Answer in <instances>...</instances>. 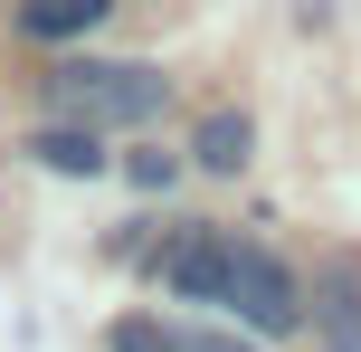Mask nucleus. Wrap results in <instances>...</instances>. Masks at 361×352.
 <instances>
[{"mask_svg": "<svg viewBox=\"0 0 361 352\" xmlns=\"http://www.w3.org/2000/svg\"><path fill=\"white\" fill-rule=\"evenodd\" d=\"M171 105V76L162 67H57L48 76V114L76 133H133Z\"/></svg>", "mask_w": 361, "mask_h": 352, "instance_id": "f257e3e1", "label": "nucleus"}, {"mask_svg": "<svg viewBox=\"0 0 361 352\" xmlns=\"http://www.w3.org/2000/svg\"><path fill=\"white\" fill-rule=\"evenodd\" d=\"M219 305H228L247 334H276V343L305 324V286H295V267H276L267 248H247V238H228V286H219Z\"/></svg>", "mask_w": 361, "mask_h": 352, "instance_id": "f03ea898", "label": "nucleus"}, {"mask_svg": "<svg viewBox=\"0 0 361 352\" xmlns=\"http://www.w3.org/2000/svg\"><path fill=\"white\" fill-rule=\"evenodd\" d=\"M162 277H171V296H190V305H219V286H228V238H180L171 257H162Z\"/></svg>", "mask_w": 361, "mask_h": 352, "instance_id": "7ed1b4c3", "label": "nucleus"}, {"mask_svg": "<svg viewBox=\"0 0 361 352\" xmlns=\"http://www.w3.org/2000/svg\"><path fill=\"white\" fill-rule=\"evenodd\" d=\"M247 152H257V124H247L238 105L200 114V133H190V162H200V171H247Z\"/></svg>", "mask_w": 361, "mask_h": 352, "instance_id": "20e7f679", "label": "nucleus"}, {"mask_svg": "<svg viewBox=\"0 0 361 352\" xmlns=\"http://www.w3.org/2000/svg\"><path fill=\"white\" fill-rule=\"evenodd\" d=\"M38 162L48 171H67V181H95V171H105V152H95V133H76V124H38Z\"/></svg>", "mask_w": 361, "mask_h": 352, "instance_id": "39448f33", "label": "nucleus"}, {"mask_svg": "<svg viewBox=\"0 0 361 352\" xmlns=\"http://www.w3.org/2000/svg\"><path fill=\"white\" fill-rule=\"evenodd\" d=\"M105 10H114V0H29L19 29H29V38H76V29H95Z\"/></svg>", "mask_w": 361, "mask_h": 352, "instance_id": "423d86ee", "label": "nucleus"}, {"mask_svg": "<svg viewBox=\"0 0 361 352\" xmlns=\"http://www.w3.org/2000/svg\"><path fill=\"white\" fill-rule=\"evenodd\" d=\"M324 305H333L324 352H361V286H352V277H333V296H324Z\"/></svg>", "mask_w": 361, "mask_h": 352, "instance_id": "0eeeda50", "label": "nucleus"}, {"mask_svg": "<svg viewBox=\"0 0 361 352\" xmlns=\"http://www.w3.org/2000/svg\"><path fill=\"white\" fill-rule=\"evenodd\" d=\"M114 352H180L162 324H114Z\"/></svg>", "mask_w": 361, "mask_h": 352, "instance_id": "6e6552de", "label": "nucleus"}, {"mask_svg": "<svg viewBox=\"0 0 361 352\" xmlns=\"http://www.w3.org/2000/svg\"><path fill=\"white\" fill-rule=\"evenodd\" d=\"M124 171H133V181H143V190H162V181H171L180 162H171V152H124Z\"/></svg>", "mask_w": 361, "mask_h": 352, "instance_id": "1a4fd4ad", "label": "nucleus"}, {"mask_svg": "<svg viewBox=\"0 0 361 352\" xmlns=\"http://www.w3.org/2000/svg\"><path fill=\"white\" fill-rule=\"evenodd\" d=\"M180 352H247V343H219V334H190V343H180Z\"/></svg>", "mask_w": 361, "mask_h": 352, "instance_id": "9d476101", "label": "nucleus"}]
</instances>
